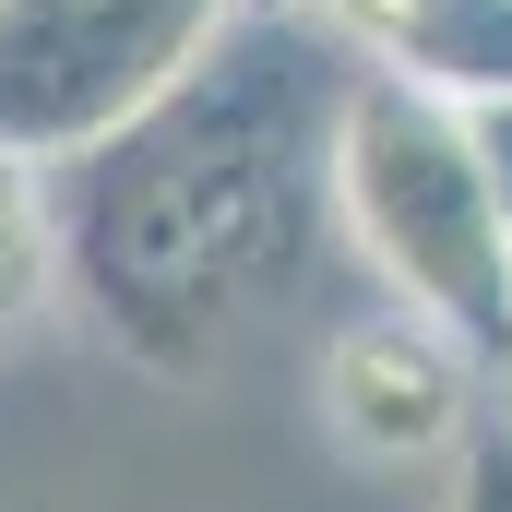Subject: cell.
I'll return each mask as SVG.
<instances>
[{
    "label": "cell",
    "mask_w": 512,
    "mask_h": 512,
    "mask_svg": "<svg viewBox=\"0 0 512 512\" xmlns=\"http://www.w3.org/2000/svg\"><path fill=\"white\" fill-rule=\"evenodd\" d=\"M358 60L322 24L239 12L143 120L48 167L60 286L155 382H203L298 286L310 227L334 215V108Z\"/></svg>",
    "instance_id": "1"
},
{
    "label": "cell",
    "mask_w": 512,
    "mask_h": 512,
    "mask_svg": "<svg viewBox=\"0 0 512 512\" xmlns=\"http://www.w3.org/2000/svg\"><path fill=\"white\" fill-rule=\"evenodd\" d=\"M334 227L393 286V310L441 322L477 358H512V215L465 143V108L358 60L334 108Z\"/></svg>",
    "instance_id": "2"
},
{
    "label": "cell",
    "mask_w": 512,
    "mask_h": 512,
    "mask_svg": "<svg viewBox=\"0 0 512 512\" xmlns=\"http://www.w3.org/2000/svg\"><path fill=\"white\" fill-rule=\"evenodd\" d=\"M239 0H0V155L72 167L120 120H143Z\"/></svg>",
    "instance_id": "3"
},
{
    "label": "cell",
    "mask_w": 512,
    "mask_h": 512,
    "mask_svg": "<svg viewBox=\"0 0 512 512\" xmlns=\"http://www.w3.org/2000/svg\"><path fill=\"white\" fill-rule=\"evenodd\" d=\"M477 346H453L441 322H417V310H370V322H346L334 334V358H322V417H334V441L346 453H453L465 441V405H477V370H465Z\"/></svg>",
    "instance_id": "4"
},
{
    "label": "cell",
    "mask_w": 512,
    "mask_h": 512,
    "mask_svg": "<svg viewBox=\"0 0 512 512\" xmlns=\"http://www.w3.org/2000/svg\"><path fill=\"white\" fill-rule=\"evenodd\" d=\"M358 60L429 84L441 108H489L512 96V0H393Z\"/></svg>",
    "instance_id": "5"
},
{
    "label": "cell",
    "mask_w": 512,
    "mask_h": 512,
    "mask_svg": "<svg viewBox=\"0 0 512 512\" xmlns=\"http://www.w3.org/2000/svg\"><path fill=\"white\" fill-rule=\"evenodd\" d=\"M60 286V215H48V167L0 155V334H24Z\"/></svg>",
    "instance_id": "6"
},
{
    "label": "cell",
    "mask_w": 512,
    "mask_h": 512,
    "mask_svg": "<svg viewBox=\"0 0 512 512\" xmlns=\"http://www.w3.org/2000/svg\"><path fill=\"white\" fill-rule=\"evenodd\" d=\"M239 12H262V24H322V36L358 60V48H370V24H382L393 0H239Z\"/></svg>",
    "instance_id": "7"
},
{
    "label": "cell",
    "mask_w": 512,
    "mask_h": 512,
    "mask_svg": "<svg viewBox=\"0 0 512 512\" xmlns=\"http://www.w3.org/2000/svg\"><path fill=\"white\" fill-rule=\"evenodd\" d=\"M441 512H512V441H465L453 501H441Z\"/></svg>",
    "instance_id": "8"
},
{
    "label": "cell",
    "mask_w": 512,
    "mask_h": 512,
    "mask_svg": "<svg viewBox=\"0 0 512 512\" xmlns=\"http://www.w3.org/2000/svg\"><path fill=\"white\" fill-rule=\"evenodd\" d=\"M465 143H477V167H489V191H501V215H512V96L465 108Z\"/></svg>",
    "instance_id": "9"
},
{
    "label": "cell",
    "mask_w": 512,
    "mask_h": 512,
    "mask_svg": "<svg viewBox=\"0 0 512 512\" xmlns=\"http://www.w3.org/2000/svg\"><path fill=\"white\" fill-rule=\"evenodd\" d=\"M501 382H512V358H501Z\"/></svg>",
    "instance_id": "10"
}]
</instances>
